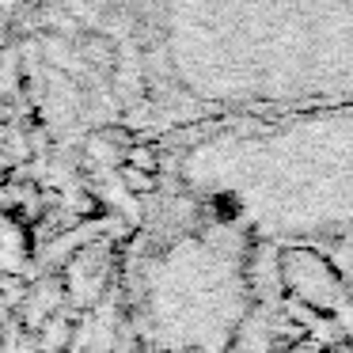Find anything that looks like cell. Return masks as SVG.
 I'll list each match as a JSON object with an SVG mask.
<instances>
[{
    "instance_id": "cell-1",
    "label": "cell",
    "mask_w": 353,
    "mask_h": 353,
    "mask_svg": "<svg viewBox=\"0 0 353 353\" xmlns=\"http://www.w3.org/2000/svg\"><path fill=\"white\" fill-rule=\"evenodd\" d=\"M334 270H338V274H342L345 281L353 285V247H342V251H338V262H334Z\"/></svg>"
}]
</instances>
